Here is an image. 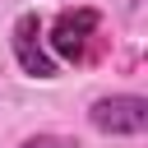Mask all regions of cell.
<instances>
[{"instance_id": "cell-1", "label": "cell", "mask_w": 148, "mask_h": 148, "mask_svg": "<svg viewBox=\"0 0 148 148\" xmlns=\"http://www.w3.org/2000/svg\"><path fill=\"white\" fill-rule=\"evenodd\" d=\"M88 125L111 139H134L148 130V97L139 92H106L88 106Z\"/></svg>"}, {"instance_id": "cell-2", "label": "cell", "mask_w": 148, "mask_h": 148, "mask_svg": "<svg viewBox=\"0 0 148 148\" xmlns=\"http://www.w3.org/2000/svg\"><path fill=\"white\" fill-rule=\"evenodd\" d=\"M97 28H102V14L92 5H74V9H60L51 18V32L42 42H46V51L56 60H83L88 56V42L97 37Z\"/></svg>"}, {"instance_id": "cell-3", "label": "cell", "mask_w": 148, "mask_h": 148, "mask_svg": "<svg viewBox=\"0 0 148 148\" xmlns=\"http://www.w3.org/2000/svg\"><path fill=\"white\" fill-rule=\"evenodd\" d=\"M9 46H14V60H18V69H23L28 79H56V74H60V60L46 51V42H42V18H37L32 9L14 18Z\"/></svg>"}, {"instance_id": "cell-4", "label": "cell", "mask_w": 148, "mask_h": 148, "mask_svg": "<svg viewBox=\"0 0 148 148\" xmlns=\"http://www.w3.org/2000/svg\"><path fill=\"white\" fill-rule=\"evenodd\" d=\"M18 148H79L69 134H28Z\"/></svg>"}]
</instances>
